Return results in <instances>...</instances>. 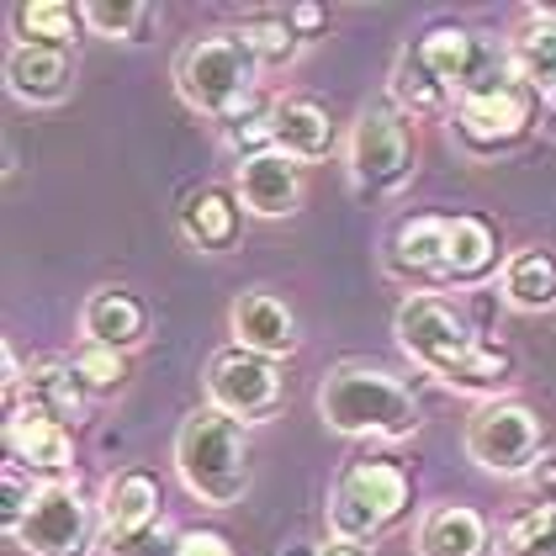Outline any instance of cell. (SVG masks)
Instances as JSON below:
<instances>
[{
	"instance_id": "6da1fadb",
	"label": "cell",
	"mask_w": 556,
	"mask_h": 556,
	"mask_svg": "<svg viewBox=\"0 0 556 556\" xmlns=\"http://www.w3.org/2000/svg\"><path fill=\"white\" fill-rule=\"evenodd\" d=\"M397 344L425 366L429 377H440L445 387H462V392H504L514 382V361L498 344L477 340L471 324L434 292H419L397 307L392 318Z\"/></svg>"
},
{
	"instance_id": "7a4b0ae2",
	"label": "cell",
	"mask_w": 556,
	"mask_h": 556,
	"mask_svg": "<svg viewBox=\"0 0 556 556\" xmlns=\"http://www.w3.org/2000/svg\"><path fill=\"white\" fill-rule=\"evenodd\" d=\"M318 419L334 434H371V440H403L419 429L414 392L382 366L344 361L318 382Z\"/></svg>"
},
{
	"instance_id": "3957f363",
	"label": "cell",
	"mask_w": 556,
	"mask_h": 556,
	"mask_svg": "<svg viewBox=\"0 0 556 556\" xmlns=\"http://www.w3.org/2000/svg\"><path fill=\"white\" fill-rule=\"evenodd\" d=\"M175 471L202 504H213V509L239 504L250 493V440H244V425L217 414V408L186 414L180 434H175Z\"/></svg>"
},
{
	"instance_id": "277c9868",
	"label": "cell",
	"mask_w": 556,
	"mask_h": 556,
	"mask_svg": "<svg viewBox=\"0 0 556 556\" xmlns=\"http://www.w3.org/2000/svg\"><path fill=\"white\" fill-rule=\"evenodd\" d=\"M260 80V59L255 48L244 43V33H207L175 59V90L191 112L233 123L244 117L250 96Z\"/></svg>"
},
{
	"instance_id": "5b68a950",
	"label": "cell",
	"mask_w": 556,
	"mask_h": 556,
	"mask_svg": "<svg viewBox=\"0 0 556 556\" xmlns=\"http://www.w3.org/2000/svg\"><path fill=\"white\" fill-rule=\"evenodd\" d=\"M408 509V471L397 462H350L329 488V530L334 541L366 546Z\"/></svg>"
},
{
	"instance_id": "8992f818",
	"label": "cell",
	"mask_w": 556,
	"mask_h": 556,
	"mask_svg": "<svg viewBox=\"0 0 556 556\" xmlns=\"http://www.w3.org/2000/svg\"><path fill=\"white\" fill-rule=\"evenodd\" d=\"M530 106L535 96L509 75V59L498 75H488L482 86H471L462 101H456V138L467 143L471 154H504L514 149L525 132H530Z\"/></svg>"
},
{
	"instance_id": "52a82bcc",
	"label": "cell",
	"mask_w": 556,
	"mask_h": 556,
	"mask_svg": "<svg viewBox=\"0 0 556 556\" xmlns=\"http://www.w3.org/2000/svg\"><path fill=\"white\" fill-rule=\"evenodd\" d=\"M541 445H546V429L535 419V408L514 397L482 403L467 425V456L493 477H530L541 462Z\"/></svg>"
},
{
	"instance_id": "ba28073f",
	"label": "cell",
	"mask_w": 556,
	"mask_h": 556,
	"mask_svg": "<svg viewBox=\"0 0 556 556\" xmlns=\"http://www.w3.org/2000/svg\"><path fill=\"white\" fill-rule=\"evenodd\" d=\"M414 160H419V143H414L408 117L397 106H366L355 132H350V175H355V186L371 191V197L397 191L414 175Z\"/></svg>"
},
{
	"instance_id": "9c48e42d",
	"label": "cell",
	"mask_w": 556,
	"mask_h": 556,
	"mask_svg": "<svg viewBox=\"0 0 556 556\" xmlns=\"http://www.w3.org/2000/svg\"><path fill=\"white\" fill-rule=\"evenodd\" d=\"M90 530H96V514L80 498V488L75 482H43L11 541L33 556H86Z\"/></svg>"
},
{
	"instance_id": "30bf717a",
	"label": "cell",
	"mask_w": 556,
	"mask_h": 556,
	"mask_svg": "<svg viewBox=\"0 0 556 556\" xmlns=\"http://www.w3.org/2000/svg\"><path fill=\"white\" fill-rule=\"evenodd\" d=\"M276 403H281V371H276V361L250 355L239 344L233 350H217L213 361H207V408L250 425L260 414H270Z\"/></svg>"
},
{
	"instance_id": "8fae6325",
	"label": "cell",
	"mask_w": 556,
	"mask_h": 556,
	"mask_svg": "<svg viewBox=\"0 0 556 556\" xmlns=\"http://www.w3.org/2000/svg\"><path fill=\"white\" fill-rule=\"evenodd\" d=\"M5 445H11V462H22L33 477H43V482H70V467H75L70 429L59 425V419H48L43 408H33V403H11Z\"/></svg>"
},
{
	"instance_id": "7c38bea8",
	"label": "cell",
	"mask_w": 556,
	"mask_h": 556,
	"mask_svg": "<svg viewBox=\"0 0 556 556\" xmlns=\"http://www.w3.org/2000/svg\"><path fill=\"white\" fill-rule=\"evenodd\" d=\"M414 53L425 59V70L451 90L456 101H462L471 86H482L488 75L504 70V64L488 53V43H482L477 33H467V27H434V33H425V38L414 43Z\"/></svg>"
},
{
	"instance_id": "4fadbf2b",
	"label": "cell",
	"mask_w": 556,
	"mask_h": 556,
	"mask_svg": "<svg viewBox=\"0 0 556 556\" xmlns=\"http://www.w3.org/2000/svg\"><path fill=\"white\" fill-rule=\"evenodd\" d=\"M228 329H233V344L250 350V355H265V361H281L298 350V318L292 307L270 292H239L233 307H228Z\"/></svg>"
},
{
	"instance_id": "5bb4252c",
	"label": "cell",
	"mask_w": 556,
	"mask_h": 556,
	"mask_svg": "<svg viewBox=\"0 0 556 556\" xmlns=\"http://www.w3.org/2000/svg\"><path fill=\"white\" fill-rule=\"evenodd\" d=\"M5 86L27 106H59L75 90V59H70V48L16 43L5 53Z\"/></svg>"
},
{
	"instance_id": "9a60e30c",
	"label": "cell",
	"mask_w": 556,
	"mask_h": 556,
	"mask_svg": "<svg viewBox=\"0 0 556 556\" xmlns=\"http://www.w3.org/2000/svg\"><path fill=\"white\" fill-rule=\"evenodd\" d=\"M239 202L255 217H292L302 202V165L281 149L239 160Z\"/></svg>"
},
{
	"instance_id": "2e32d148",
	"label": "cell",
	"mask_w": 556,
	"mask_h": 556,
	"mask_svg": "<svg viewBox=\"0 0 556 556\" xmlns=\"http://www.w3.org/2000/svg\"><path fill=\"white\" fill-rule=\"evenodd\" d=\"M414 546H419V556H493V530L467 504H434L419 519Z\"/></svg>"
},
{
	"instance_id": "e0dca14e",
	"label": "cell",
	"mask_w": 556,
	"mask_h": 556,
	"mask_svg": "<svg viewBox=\"0 0 556 556\" xmlns=\"http://www.w3.org/2000/svg\"><path fill=\"white\" fill-rule=\"evenodd\" d=\"M80 329L90 344H106V350H132L149 329V313L143 302L132 298L128 287H96L80 307Z\"/></svg>"
},
{
	"instance_id": "ac0fdd59",
	"label": "cell",
	"mask_w": 556,
	"mask_h": 556,
	"mask_svg": "<svg viewBox=\"0 0 556 556\" xmlns=\"http://www.w3.org/2000/svg\"><path fill=\"white\" fill-rule=\"evenodd\" d=\"M270 132H276V149L292 154V160H324L334 149V123L318 101L292 96V101H276L270 106Z\"/></svg>"
},
{
	"instance_id": "d6986e66",
	"label": "cell",
	"mask_w": 556,
	"mask_h": 556,
	"mask_svg": "<svg viewBox=\"0 0 556 556\" xmlns=\"http://www.w3.org/2000/svg\"><path fill=\"white\" fill-rule=\"evenodd\" d=\"M101 525L106 535H128V530H149L160 525V482L143 467L117 471L101 493Z\"/></svg>"
},
{
	"instance_id": "ffe728a7",
	"label": "cell",
	"mask_w": 556,
	"mask_h": 556,
	"mask_svg": "<svg viewBox=\"0 0 556 556\" xmlns=\"http://www.w3.org/2000/svg\"><path fill=\"white\" fill-rule=\"evenodd\" d=\"M445 244H451V217H408L392 233V255L387 265L397 276H440L445 281Z\"/></svg>"
},
{
	"instance_id": "44dd1931",
	"label": "cell",
	"mask_w": 556,
	"mask_h": 556,
	"mask_svg": "<svg viewBox=\"0 0 556 556\" xmlns=\"http://www.w3.org/2000/svg\"><path fill=\"white\" fill-rule=\"evenodd\" d=\"M180 233H186V244H197L202 255L228 250V244L239 239V207H233V197H223L217 186L191 191L186 207H180Z\"/></svg>"
},
{
	"instance_id": "7402d4cb",
	"label": "cell",
	"mask_w": 556,
	"mask_h": 556,
	"mask_svg": "<svg viewBox=\"0 0 556 556\" xmlns=\"http://www.w3.org/2000/svg\"><path fill=\"white\" fill-rule=\"evenodd\" d=\"M509 75L530 96H556V22L535 16L509 43Z\"/></svg>"
},
{
	"instance_id": "603a6c76",
	"label": "cell",
	"mask_w": 556,
	"mask_h": 556,
	"mask_svg": "<svg viewBox=\"0 0 556 556\" xmlns=\"http://www.w3.org/2000/svg\"><path fill=\"white\" fill-rule=\"evenodd\" d=\"M27 403L43 408L48 419H59V425L70 429L86 419V382L75 377L70 361H43V366L27 371Z\"/></svg>"
},
{
	"instance_id": "cb8c5ba5",
	"label": "cell",
	"mask_w": 556,
	"mask_h": 556,
	"mask_svg": "<svg viewBox=\"0 0 556 556\" xmlns=\"http://www.w3.org/2000/svg\"><path fill=\"white\" fill-rule=\"evenodd\" d=\"M504 302L519 313H552L556 307V255L552 250H519L504 265Z\"/></svg>"
},
{
	"instance_id": "d4e9b609",
	"label": "cell",
	"mask_w": 556,
	"mask_h": 556,
	"mask_svg": "<svg viewBox=\"0 0 556 556\" xmlns=\"http://www.w3.org/2000/svg\"><path fill=\"white\" fill-rule=\"evenodd\" d=\"M493 265H498V233L482 217H451L445 281H482Z\"/></svg>"
},
{
	"instance_id": "484cf974",
	"label": "cell",
	"mask_w": 556,
	"mask_h": 556,
	"mask_svg": "<svg viewBox=\"0 0 556 556\" xmlns=\"http://www.w3.org/2000/svg\"><path fill=\"white\" fill-rule=\"evenodd\" d=\"M392 101H397V112H403V117L456 112V96H451V90L429 75L425 59L414 53V43L403 48V53H397V64H392Z\"/></svg>"
},
{
	"instance_id": "4316f807",
	"label": "cell",
	"mask_w": 556,
	"mask_h": 556,
	"mask_svg": "<svg viewBox=\"0 0 556 556\" xmlns=\"http://www.w3.org/2000/svg\"><path fill=\"white\" fill-rule=\"evenodd\" d=\"M11 22H16L22 43L70 48L75 43V27H80L86 16H80V5H70V0H22V5L11 11Z\"/></svg>"
},
{
	"instance_id": "83f0119b",
	"label": "cell",
	"mask_w": 556,
	"mask_h": 556,
	"mask_svg": "<svg viewBox=\"0 0 556 556\" xmlns=\"http://www.w3.org/2000/svg\"><path fill=\"white\" fill-rule=\"evenodd\" d=\"M244 43L255 48L260 70H281V64L298 59L307 38L292 27V16H250L244 22Z\"/></svg>"
},
{
	"instance_id": "f1b7e54d",
	"label": "cell",
	"mask_w": 556,
	"mask_h": 556,
	"mask_svg": "<svg viewBox=\"0 0 556 556\" xmlns=\"http://www.w3.org/2000/svg\"><path fill=\"white\" fill-rule=\"evenodd\" d=\"M504 556H556V504H535L519 519H509L504 541H498Z\"/></svg>"
},
{
	"instance_id": "f546056e",
	"label": "cell",
	"mask_w": 556,
	"mask_h": 556,
	"mask_svg": "<svg viewBox=\"0 0 556 556\" xmlns=\"http://www.w3.org/2000/svg\"><path fill=\"white\" fill-rule=\"evenodd\" d=\"M80 16H86V27H96L101 38H143L154 5H143V0H86Z\"/></svg>"
},
{
	"instance_id": "4dcf8cb0",
	"label": "cell",
	"mask_w": 556,
	"mask_h": 556,
	"mask_svg": "<svg viewBox=\"0 0 556 556\" xmlns=\"http://www.w3.org/2000/svg\"><path fill=\"white\" fill-rule=\"evenodd\" d=\"M70 366H75V377L86 382V392H112V387H123V377H128L123 350H106V344H90V340L70 355Z\"/></svg>"
},
{
	"instance_id": "1f68e13d",
	"label": "cell",
	"mask_w": 556,
	"mask_h": 556,
	"mask_svg": "<svg viewBox=\"0 0 556 556\" xmlns=\"http://www.w3.org/2000/svg\"><path fill=\"white\" fill-rule=\"evenodd\" d=\"M38 488H43V482L22 467V462H5V471H0V525H5V535H16V525L27 519Z\"/></svg>"
},
{
	"instance_id": "d6a6232c",
	"label": "cell",
	"mask_w": 556,
	"mask_h": 556,
	"mask_svg": "<svg viewBox=\"0 0 556 556\" xmlns=\"http://www.w3.org/2000/svg\"><path fill=\"white\" fill-rule=\"evenodd\" d=\"M106 556H180V535H170L165 525L128 530V535H106Z\"/></svg>"
},
{
	"instance_id": "836d02e7",
	"label": "cell",
	"mask_w": 556,
	"mask_h": 556,
	"mask_svg": "<svg viewBox=\"0 0 556 556\" xmlns=\"http://www.w3.org/2000/svg\"><path fill=\"white\" fill-rule=\"evenodd\" d=\"M180 556H239L228 546V535H217V530H186L180 535Z\"/></svg>"
},
{
	"instance_id": "e575fe53",
	"label": "cell",
	"mask_w": 556,
	"mask_h": 556,
	"mask_svg": "<svg viewBox=\"0 0 556 556\" xmlns=\"http://www.w3.org/2000/svg\"><path fill=\"white\" fill-rule=\"evenodd\" d=\"M530 482L541 488V504H556V456H541L535 471H530Z\"/></svg>"
},
{
	"instance_id": "d590c367",
	"label": "cell",
	"mask_w": 556,
	"mask_h": 556,
	"mask_svg": "<svg viewBox=\"0 0 556 556\" xmlns=\"http://www.w3.org/2000/svg\"><path fill=\"white\" fill-rule=\"evenodd\" d=\"M318 22H324V11H318V5H298V11H292V27H298L302 38H307Z\"/></svg>"
},
{
	"instance_id": "8d00e7d4",
	"label": "cell",
	"mask_w": 556,
	"mask_h": 556,
	"mask_svg": "<svg viewBox=\"0 0 556 556\" xmlns=\"http://www.w3.org/2000/svg\"><path fill=\"white\" fill-rule=\"evenodd\" d=\"M318 556H371L366 546H350V541H329V546H318Z\"/></svg>"
},
{
	"instance_id": "74e56055",
	"label": "cell",
	"mask_w": 556,
	"mask_h": 556,
	"mask_svg": "<svg viewBox=\"0 0 556 556\" xmlns=\"http://www.w3.org/2000/svg\"><path fill=\"white\" fill-rule=\"evenodd\" d=\"M281 556H318V546H287Z\"/></svg>"
}]
</instances>
